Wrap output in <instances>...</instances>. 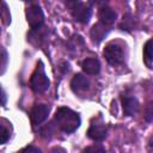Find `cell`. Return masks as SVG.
I'll return each mask as SVG.
<instances>
[{"instance_id": "1", "label": "cell", "mask_w": 153, "mask_h": 153, "mask_svg": "<svg viewBox=\"0 0 153 153\" xmlns=\"http://www.w3.org/2000/svg\"><path fill=\"white\" fill-rule=\"evenodd\" d=\"M55 122L62 131L73 133L79 128L81 120L79 114H76L75 111L71 110L69 108L61 106L55 112Z\"/></svg>"}, {"instance_id": "2", "label": "cell", "mask_w": 153, "mask_h": 153, "mask_svg": "<svg viewBox=\"0 0 153 153\" xmlns=\"http://www.w3.org/2000/svg\"><path fill=\"white\" fill-rule=\"evenodd\" d=\"M65 4L76 22L86 24L90 20L92 11L88 5H86L81 0H65Z\"/></svg>"}, {"instance_id": "3", "label": "cell", "mask_w": 153, "mask_h": 153, "mask_svg": "<svg viewBox=\"0 0 153 153\" xmlns=\"http://www.w3.org/2000/svg\"><path fill=\"white\" fill-rule=\"evenodd\" d=\"M50 85V81L44 72V67H43V63L39 61L37 63V67L35 69V72L32 73L31 75V79H30V86L32 88L33 92L36 93H42L44 91L48 90Z\"/></svg>"}, {"instance_id": "4", "label": "cell", "mask_w": 153, "mask_h": 153, "mask_svg": "<svg viewBox=\"0 0 153 153\" xmlns=\"http://www.w3.org/2000/svg\"><path fill=\"white\" fill-rule=\"evenodd\" d=\"M103 54L106 59V61L112 65V66H117V65H121L124 60V56H123V50H122V47L115 42H111V43H108L103 50Z\"/></svg>"}, {"instance_id": "5", "label": "cell", "mask_w": 153, "mask_h": 153, "mask_svg": "<svg viewBox=\"0 0 153 153\" xmlns=\"http://www.w3.org/2000/svg\"><path fill=\"white\" fill-rule=\"evenodd\" d=\"M26 20L32 30H38L44 22V14L38 5H32L26 8Z\"/></svg>"}, {"instance_id": "6", "label": "cell", "mask_w": 153, "mask_h": 153, "mask_svg": "<svg viewBox=\"0 0 153 153\" xmlns=\"http://www.w3.org/2000/svg\"><path fill=\"white\" fill-rule=\"evenodd\" d=\"M49 115V106L47 104H35L30 111V120L33 127L39 126Z\"/></svg>"}, {"instance_id": "7", "label": "cell", "mask_w": 153, "mask_h": 153, "mask_svg": "<svg viewBox=\"0 0 153 153\" xmlns=\"http://www.w3.org/2000/svg\"><path fill=\"white\" fill-rule=\"evenodd\" d=\"M87 136L93 141L104 140L106 136V127H105L104 122H102V121L92 122L87 130Z\"/></svg>"}, {"instance_id": "8", "label": "cell", "mask_w": 153, "mask_h": 153, "mask_svg": "<svg viewBox=\"0 0 153 153\" xmlns=\"http://www.w3.org/2000/svg\"><path fill=\"white\" fill-rule=\"evenodd\" d=\"M71 87H72L73 92H75V93H84L90 87V80L85 75L78 73L73 76V79L71 81Z\"/></svg>"}, {"instance_id": "9", "label": "cell", "mask_w": 153, "mask_h": 153, "mask_svg": "<svg viewBox=\"0 0 153 153\" xmlns=\"http://www.w3.org/2000/svg\"><path fill=\"white\" fill-rule=\"evenodd\" d=\"M109 31H110V26L99 22V23H97V24H94L92 26V29H91V38H92V41L94 43H99L106 37Z\"/></svg>"}, {"instance_id": "10", "label": "cell", "mask_w": 153, "mask_h": 153, "mask_svg": "<svg viewBox=\"0 0 153 153\" xmlns=\"http://www.w3.org/2000/svg\"><path fill=\"white\" fill-rule=\"evenodd\" d=\"M122 108L126 115L133 116L139 110V102L133 96H122Z\"/></svg>"}, {"instance_id": "11", "label": "cell", "mask_w": 153, "mask_h": 153, "mask_svg": "<svg viewBox=\"0 0 153 153\" xmlns=\"http://www.w3.org/2000/svg\"><path fill=\"white\" fill-rule=\"evenodd\" d=\"M81 68L86 74L96 75L100 71V62L94 57H87L81 62Z\"/></svg>"}, {"instance_id": "12", "label": "cell", "mask_w": 153, "mask_h": 153, "mask_svg": "<svg viewBox=\"0 0 153 153\" xmlns=\"http://www.w3.org/2000/svg\"><path fill=\"white\" fill-rule=\"evenodd\" d=\"M98 17H99L100 23L111 26L116 20V12L110 7L103 6V7H100V10L98 12Z\"/></svg>"}, {"instance_id": "13", "label": "cell", "mask_w": 153, "mask_h": 153, "mask_svg": "<svg viewBox=\"0 0 153 153\" xmlns=\"http://www.w3.org/2000/svg\"><path fill=\"white\" fill-rule=\"evenodd\" d=\"M143 61L148 67L153 63V38L148 39L143 45Z\"/></svg>"}, {"instance_id": "14", "label": "cell", "mask_w": 153, "mask_h": 153, "mask_svg": "<svg viewBox=\"0 0 153 153\" xmlns=\"http://www.w3.org/2000/svg\"><path fill=\"white\" fill-rule=\"evenodd\" d=\"M1 17H2V23L5 25L10 24L11 23V14H10V11L7 10V5L5 1H2V10H1Z\"/></svg>"}, {"instance_id": "15", "label": "cell", "mask_w": 153, "mask_h": 153, "mask_svg": "<svg viewBox=\"0 0 153 153\" xmlns=\"http://www.w3.org/2000/svg\"><path fill=\"white\" fill-rule=\"evenodd\" d=\"M11 134H10V129L5 127V124H1V143H6L7 140L10 139Z\"/></svg>"}, {"instance_id": "16", "label": "cell", "mask_w": 153, "mask_h": 153, "mask_svg": "<svg viewBox=\"0 0 153 153\" xmlns=\"http://www.w3.org/2000/svg\"><path fill=\"white\" fill-rule=\"evenodd\" d=\"M145 120L146 121H152L153 120V102L148 103L146 106V111H145Z\"/></svg>"}, {"instance_id": "17", "label": "cell", "mask_w": 153, "mask_h": 153, "mask_svg": "<svg viewBox=\"0 0 153 153\" xmlns=\"http://www.w3.org/2000/svg\"><path fill=\"white\" fill-rule=\"evenodd\" d=\"M6 65H7V53L4 48H1V73L5 72Z\"/></svg>"}, {"instance_id": "18", "label": "cell", "mask_w": 153, "mask_h": 153, "mask_svg": "<svg viewBox=\"0 0 153 153\" xmlns=\"http://www.w3.org/2000/svg\"><path fill=\"white\" fill-rule=\"evenodd\" d=\"M88 2L91 5H93V6H100V7H103L108 2V0H88Z\"/></svg>"}, {"instance_id": "19", "label": "cell", "mask_w": 153, "mask_h": 153, "mask_svg": "<svg viewBox=\"0 0 153 153\" xmlns=\"http://www.w3.org/2000/svg\"><path fill=\"white\" fill-rule=\"evenodd\" d=\"M22 152H36V153H39V152H41V149H39V148H37V147H33V146H27V147L23 148V149H22Z\"/></svg>"}, {"instance_id": "20", "label": "cell", "mask_w": 153, "mask_h": 153, "mask_svg": "<svg viewBox=\"0 0 153 153\" xmlns=\"http://www.w3.org/2000/svg\"><path fill=\"white\" fill-rule=\"evenodd\" d=\"M85 152H90V151H98V152H104V148L103 147H100V146H92V147H87V148H85L84 149Z\"/></svg>"}, {"instance_id": "21", "label": "cell", "mask_w": 153, "mask_h": 153, "mask_svg": "<svg viewBox=\"0 0 153 153\" xmlns=\"http://www.w3.org/2000/svg\"><path fill=\"white\" fill-rule=\"evenodd\" d=\"M1 97H2V105H5L6 104V93H5L4 88L1 90Z\"/></svg>"}, {"instance_id": "22", "label": "cell", "mask_w": 153, "mask_h": 153, "mask_svg": "<svg viewBox=\"0 0 153 153\" xmlns=\"http://www.w3.org/2000/svg\"><path fill=\"white\" fill-rule=\"evenodd\" d=\"M24 1H32V0H24Z\"/></svg>"}]
</instances>
